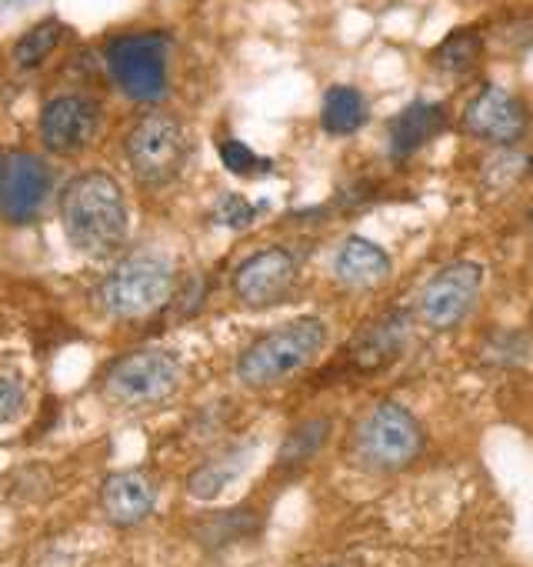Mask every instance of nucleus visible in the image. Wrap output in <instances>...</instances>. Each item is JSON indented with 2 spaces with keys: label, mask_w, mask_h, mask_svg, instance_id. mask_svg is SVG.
<instances>
[{
  "label": "nucleus",
  "mask_w": 533,
  "mask_h": 567,
  "mask_svg": "<svg viewBox=\"0 0 533 567\" xmlns=\"http://www.w3.org/2000/svg\"><path fill=\"white\" fill-rule=\"evenodd\" d=\"M61 227L74 250L104 260L127 240V200L124 187L107 171H84L71 177L58 197Z\"/></svg>",
  "instance_id": "1"
},
{
  "label": "nucleus",
  "mask_w": 533,
  "mask_h": 567,
  "mask_svg": "<svg viewBox=\"0 0 533 567\" xmlns=\"http://www.w3.org/2000/svg\"><path fill=\"white\" fill-rule=\"evenodd\" d=\"M327 348V324L321 318H294L250 341L237 358V381L253 391L278 388L311 368Z\"/></svg>",
  "instance_id": "2"
},
{
  "label": "nucleus",
  "mask_w": 533,
  "mask_h": 567,
  "mask_svg": "<svg viewBox=\"0 0 533 567\" xmlns=\"http://www.w3.org/2000/svg\"><path fill=\"white\" fill-rule=\"evenodd\" d=\"M174 264L160 254L121 257L97 288V301L114 321H140L174 301Z\"/></svg>",
  "instance_id": "3"
},
{
  "label": "nucleus",
  "mask_w": 533,
  "mask_h": 567,
  "mask_svg": "<svg viewBox=\"0 0 533 567\" xmlns=\"http://www.w3.org/2000/svg\"><path fill=\"white\" fill-rule=\"evenodd\" d=\"M180 381H184V368L177 354L164 348H140V351L117 358L107 368L101 391L114 408L144 411V408H157L170 401L180 391Z\"/></svg>",
  "instance_id": "4"
},
{
  "label": "nucleus",
  "mask_w": 533,
  "mask_h": 567,
  "mask_svg": "<svg viewBox=\"0 0 533 567\" xmlns=\"http://www.w3.org/2000/svg\"><path fill=\"white\" fill-rule=\"evenodd\" d=\"M124 154H127V164H130L137 184L160 190V187L174 184L187 164V154H190L187 131L174 114L150 111L127 131Z\"/></svg>",
  "instance_id": "5"
},
{
  "label": "nucleus",
  "mask_w": 533,
  "mask_h": 567,
  "mask_svg": "<svg viewBox=\"0 0 533 567\" xmlns=\"http://www.w3.org/2000/svg\"><path fill=\"white\" fill-rule=\"evenodd\" d=\"M424 451V431L417 417L397 404L380 401L374 404L354 431V454L370 471H404Z\"/></svg>",
  "instance_id": "6"
},
{
  "label": "nucleus",
  "mask_w": 533,
  "mask_h": 567,
  "mask_svg": "<svg viewBox=\"0 0 533 567\" xmlns=\"http://www.w3.org/2000/svg\"><path fill=\"white\" fill-rule=\"evenodd\" d=\"M167 54L164 34H121L107 44V71L117 91L137 104H157L167 94Z\"/></svg>",
  "instance_id": "7"
},
{
  "label": "nucleus",
  "mask_w": 533,
  "mask_h": 567,
  "mask_svg": "<svg viewBox=\"0 0 533 567\" xmlns=\"http://www.w3.org/2000/svg\"><path fill=\"white\" fill-rule=\"evenodd\" d=\"M483 291V267L477 260H453L440 267L417 298V318L430 331H453L477 308Z\"/></svg>",
  "instance_id": "8"
},
{
  "label": "nucleus",
  "mask_w": 533,
  "mask_h": 567,
  "mask_svg": "<svg viewBox=\"0 0 533 567\" xmlns=\"http://www.w3.org/2000/svg\"><path fill=\"white\" fill-rule=\"evenodd\" d=\"M297 284V257L288 247H263L237 264L230 288L243 308L263 311L281 305Z\"/></svg>",
  "instance_id": "9"
},
{
  "label": "nucleus",
  "mask_w": 533,
  "mask_h": 567,
  "mask_svg": "<svg viewBox=\"0 0 533 567\" xmlns=\"http://www.w3.org/2000/svg\"><path fill=\"white\" fill-rule=\"evenodd\" d=\"M101 124H104V111L94 97L58 94L41 107L38 131H41V144L51 154L74 157L94 144V137L101 134Z\"/></svg>",
  "instance_id": "10"
},
{
  "label": "nucleus",
  "mask_w": 533,
  "mask_h": 567,
  "mask_svg": "<svg viewBox=\"0 0 533 567\" xmlns=\"http://www.w3.org/2000/svg\"><path fill=\"white\" fill-rule=\"evenodd\" d=\"M463 131L490 147H513L530 134V111L506 87L487 84L470 97L463 111Z\"/></svg>",
  "instance_id": "11"
},
{
  "label": "nucleus",
  "mask_w": 533,
  "mask_h": 567,
  "mask_svg": "<svg viewBox=\"0 0 533 567\" xmlns=\"http://www.w3.org/2000/svg\"><path fill=\"white\" fill-rule=\"evenodd\" d=\"M54 190V171L41 154L14 151L8 154L4 177H0V214L11 224H31Z\"/></svg>",
  "instance_id": "12"
},
{
  "label": "nucleus",
  "mask_w": 533,
  "mask_h": 567,
  "mask_svg": "<svg viewBox=\"0 0 533 567\" xmlns=\"http://www.w3.org/2000/svg\"><path fill=\"white\" fill-rule=\"evenodd\" d=\"M157 507V484L147 471H117L101 484V511L114 527H137Z\"/></svg>",
  "instance_id": "13"
},
{
  "label": "nucleus",
  "mask_w": 533,
  "mask_h": 567,
  "mask_svg": "<svg viewBox=\"0 0 533 567\" xmlns=\"http://www.w3.org/2000/svg\"><path fill=\"white\" fill-rule=\"evenodd\" d=\"M410 315L407 311H387L374 324H367L354 344H351V364L357 371H380L390 361H397L410 341Z\"/></svg>",
  "instance_id": "14"
},
{
  "label": "nucleus",
  "mask_w": 533,
  "mask_h": 567,
  "mask_svg": "<svg viewBox=\"0 0 533 567\" xmlns=\"http://www.w3.org/2000/svg\"><path fill=\"white\" fill-rule=\"evenodd\" d=\"M394 274V264H390V254L367 240V237H347L341 247H337V257H334V277L344 284V288H354V291H374L380 284H387Z\"/></svg>",
  "instance_id": "15"
},
{
  "label": "nucleus",
  "mask_w": 533,
  "mask_h": 567,
  "mask_svg": "<svg viewBox=\"0 0 533 567\" xmlns=\"http://www.w3.org/2000/svg\"><path fill=\"white\" fill-rule=\"evenodd\" d=\"M447 131V111L433 101H414L407 104L387 127V151L394 161L414 157L420 147H427L437 134Z\"/></svg>",
  "instance_id": "16"
},
{
  "label": "nucleus",
  "mask_w": 533,
  "mask_h": 567,
  "mask_svg": "<svg viewBox=\"0 0 533 567\" xmlns=\"http://www.w3.org/2000/svg\"><path fill=\"white\" fill-rule=\"evenodd\" d=\"M370 121V104L364 97V91L351 87V84H334L324 94L321 104V127L331 137H351L357 134L364 124Z\"/></svg>",
  "instance_id": "17"
},
{
  "label": "nucleus",
  "mask_w": 533,
  "mask_h": 567,
  "mask_svg": "<svg viewBox=\"0 0 533 567\" xmlns=\"http://www.w3.org/2000/svg\"><path fill=\"white\" fill-rule=\"evenodd\" d=\"M480 61H483V34L477 28H457L430 51V68L447 78H467L470 71L480 68Z\"/></svg>",
  "instance_id": "18"
},
{
  "label": "nucleus",
  "mask_w": 533,
  "mask_h": 567,
  "mask_svg": "<svg viewBox=\"0 0 533 567\" xmlns=\"http://www.w3.org/2000/svg\"><path fill=\"white\" fill-rule=\"evenodd\" d=\"M247 461H250V457H247V447H237V451H227V454H220V457L200 464V467L187 477V494L197 497V501H213V497H220V494L243 474Z\"/></svg>",
  "instance_id": "19"
},
{
  "label": "nucleus",
  "mask_w": 533,
  "mask_h": 567,
  "mask_svg": "<svg viewBox=\"0 0 533 567\" xmlns=\"http://www.w3.org/2000/svg\"><path fill=\"white\" fill-rule=\"evenodd\" d=\"M61 41H64V24L58 18H44L18 38L11 58L21 71H34L61 48Z\"/></svg>",
  "instance_id": "20"
},
{
  "label": "nucleus",
  "mask_w": 533,
  "mask_h": 567,
  "mask_svg": "<svg viewBox=\"0 0 533 567\" xmlns=\"http://www.w3.org/2000/svg\"><path fill=\"white\" fill-rule=\"evenodd\" d=\"M327 437H331V421H327V417L301 421V424L288 434L278 464H281V467H301V464L314 461V457L321 454V447L327 444Z\"/></svg>",
  "instance_id": "21"
},
{
  "label": "nucleus",
  "mask_w": 533,
  "mask_h": 567,
  "mask_svg": "<svg viewBox=\"0 0 533 567\" xmlns=\"http://www.w3.org/2000/svg\"><path fill=\"white\" fill-rule=\"evenodd\" d=\"M480 358L493 368H516L530 358V334L523 331H497L483 341Z\"/></svg>",
  "instance_id": "22"
},
{
  "label": "nucleus",
  "mask_w": 533,
  "mask_h": 567,
  "mask_svg": "<svg viewBox=\"0 0 533 567\" xmlns=\"http://www.w3.org/2000/svg\"><path fill=\"white\" fill-rule=\"evenodd\" d=\"M526 171H530V161L520 157L513 147H497V154L483 161V181H487L493 190L513 187Z\"/></svg>",
  "instance_id": "23"
},
{
  "label": "nucleus",
  "mask_w": 533,
  "mask_h": 567,
  "mask_svg": "<svg viewBox=\"0 0 533 567\" xmlns=\"http://www.w3.org/2000/svg\"><path fill=\"white\" fill-rule=\"evenodd\" d=\"M217 154H220L223 167H227L230 174H237V177H257V174H266V171L274 167L266 157L253 154L243 141H233V137L220 141V144H217Z\"/></svg>",
  "instance_id": "24"
},
{
  "label": "nucleus",
  "mask_w": 533,
  "mask_h": 567,
  "mask_svg": "<svg viewBox=\"0 0 533 567\" xmlns=\"http://www.w3.org/2000/svg\"><path fill=\"white\" fill-rule=\"evenodd\" d=\"M28 404V388L18 374H0V427H8L21 417Z\"/></svg>",
  "instance_id": "25"
},
{
  "label": "nucleus",
  "mask_w": 533,
  "mask_h": 567,
  "mask_svg": "<svg viewBox=\"0 0 533 567\" xmlns=\"http://www.w3.org/2000/svg\"><path fill=\"white\" fill-rule=\"evenodd\" d=\"M253 204H247L240 194H223L220 200H217V210H213V217L223 224V227H230V230H243V227H250L253 224Z\"/></svg>",
  "instance_id": "26"
},
{
  "label": "nucleus",
  "mask_w": 533,
  "mask_h": 567,
  "mask_svg": "<svg viewBox=\"0 0 533 567\" xmlns=\"http://www.w3.org/2000/svg\"><path fill=\"white\" fill-rule=\"evenodd\" d=\"M4 164H8V154L0 151V177H4Z\"/></svg>",
  "instance_id": "27"
},
{
  "label": "nucleus",
  "mask_w": 533,
  "mask_h": 567,
  "mask_svg": "<svg viewBox=\"0 0 533 567\" xmlns=\"http://www.w3.org/2000/svg\"><path fill=\"white\" fill-rule=\"evenodd\" d=\"M526 224H530V230H533V207L526 210Z\"/></svg>",
  "instance_id": "28"
},
{
  "label": "nucleus",
  "mask_w": 533,
  "mask_h": 567,
  "mask_svg": "<svg viewBox=\"0 0 533 567\" xmlns=\"http://www.w3.org/2000/svg\"><path fill=\"white\" fill-rule=\"evenodd\" d=\"M530 334H533V311H530Z\"/></svg>",
  "instance_id": "29"
}]
</instances>
